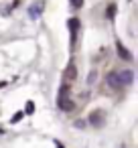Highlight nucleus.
<instances>
[{"label": "nucleus", "mask_w": 138, "mask_h": 148, "mask_svg": "<svg viewBox=\"0 0 138 148\" xmlns=\"http://www.w3.org/2000/svg\"><path fill=\"white\" fill-rule=\"evenodd\" d=\"M116 49H118V55H120L124 61H132V55L128 53V49H126L122 43H116Z\"/></svg>", "instance_id": "39448f33"}, {"label": "nucleus", "mask_w": 138, "mask_h": 148, "mask_svg": "<svg viewBox=\"0 0 138 148\" xmlns=\"http://www.w3.org/2000/svg\"><path fill=\"white\" fill-rule=\"evenodd\" d=\"M77 29H79V21H77V18H71V21H69V31H71V45H75V35H77Z\"/></svg>", "instance_id": "20e7f679"}, {"label": "nucleus", "mask_w": 138, "mask_h": 148, "mask_svg": "<svg viewBox=\"0 0 138 148\" xmlns=\"http://www.w3.org/2000/svg\"><path fill=\"white\" fill-rule=\"evenodd\" d=\"M57 148H63V144H59V142H57Z\"/></svg>", "instance_id": "f8f14e48"}, {"label": "nucleus", "mask_w": 138, "mask_h": 148, "mask_svg": "<svg viewBox=\"0 0 138 148\" xmlns=\"http://www.w3.org/2000/svg\"><path fill=\"white\" fill-rule=\"evenodd\" d=\"M100 118H102V114H100V112H95V114H91V116H89V122H91L93 126H100V124H102V120H100Z\"/></svg>", "instance_id": "6e6552de"}, {"label": "nucleus", "mask_w": 138, "mask_h": 148, "mask_svg": "<svg viewBox=\"0 0 138 148\" xmlns=\"http://www.w3.org/2000/svg\"><path fill=\"white\" fill-rule=\"evenodd\" d=\"M114 12H116V6H114V4H110V8H108V16H110V18H114Z\"/></svg>", "instance_id": "9d476101"}, {"label": "nucleus", "mask_w": 138, "mask_h": 148, "mask_svg": "<svg viewBox=\"0 0 138 148\" xmlns=\"http://www.w3.org/2000/svg\"><path fill=\"white\" fill-rule=\"evenodd\" d=\"M67 93H69V85H67V81L61 85V89H59V99H57V103H59V108L63 110V112H69L71 108H73V103H71V99L67 97Z\"/></svg>", "instance_id": "f257e3e1"}, {"label": "nucleus", "mask_w": 138, "mask_h": 148, "mask_svg": "<svg viewBox=\"0 0 138 148\" xmlns=\"http://www.w3.org/2000/svg\"><path fill=\"white\" fill-rule=\"evenodd\" d=\"M106 83H108L110 89H118V87H122L120 77H118V71H110V73L106 75Z\"/></svg>", "instance_id": "f03ea898"}, {"label": "nucleus", "mask_w": 138, "mask_h": 148, "mask_svg": "<svg viewBox=\"0 0 138 148\" xmlns=\"http://www.w3.org/2000/svg\"><path fill=\"white\" fill-rule=\"evenodd\" d=\"M75 77H77V69H75L73 63H69V67H67V71H65V81H71V79H75Z\"/></svg>", "instance_id": "423d86ee"}, {"label": "nucleus", "mask_w": 138, "mask_h": 148, "mask_svg": "<svg viewBox=\"0 0 138 148\" xmlns=\"http://www.w3.org/2000/svg\"><path fill=\"white\" fill-rule=\"evenodd\" d=\"M21 118H23V114H21V112H19V114H16V116H14V118H12V122H19V120H21Z\"/></svg>", "instance_id": "9b49d317"}, {"label": "nucleus", "mask_w": 138, "mask_h": 148, "mask_svg": "<svg viewBox=\"0 0 138 148\" xmlns=\"http://www.w3.org/2000/svg\"><path fill=\"white\" fill-rule=\"evenodd\" d=\"M71 2V6H75V8H81L83 6V0H69Z\"/></svg>", "instance_id": "1a4fd4ad"}, {"label": "nucleus", "mask_w": 138, "mask_h": 148, "mask_svg": "<svg viewBox=\"0 0 138 148\" xmlns=\"http://www.w3.org/2000/svg\"><path fill=\"white\" fill-rule=\"evenodd\" d=\"M118 77H120V83H122V85H132V81H134V73H132V69L118 71Z\"/></svg>", "instance_id": "7ed1b4c3"}, {"label": "nucleus", "mask_w": 138, "mask_h": 148, "mask_svg": "<svg viewBox=\"0 0 138 148\" xmlns=\"http://www.w3.org/2000/svg\"><path fill=\"white\" fill-rule=\"evenodd\" d=\"M39 12H43V4H41V2H37V4L31 8V16H33V18H37V16H39Z\"/></svg>", "instance_id": "0eeeda50"}]
</instances>
